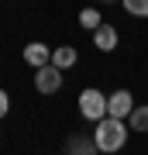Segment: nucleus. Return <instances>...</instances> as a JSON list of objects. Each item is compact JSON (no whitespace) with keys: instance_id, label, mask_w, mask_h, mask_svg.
Wrapping results in <instances>:
<instances>
[{"instance_id":"f8f14e48","label":"nucleus","mask_w":148,"mask_h":155,"mask_svg":"<svg viewBox=\"0 0 148 155\" xmlns=\"http://www.w3.org/2000/svg\"><path fill=\"white\" fill-rule=\"evenodd\" d=\"M7 110H11V97H7V93H4V90H0V117H4Z\"/></svg>"},{"instance_id":"f03ea898","label":"nucleus","mask_w":148,"mask_h":155,"mask_svg":"<svg viewBox=\"0 0 148 155\" xmlns=\"http://www.w3.org/2000/svg\"><path fill=\"white\" fill-rule=\"evenodd\" d=\"M79 114L86 117V121H97L100 124L107 117V97L100 93V90H93V86L83 90V93H79Z\"/></svg>"},{"instance_id":"39448f33","label":"nucleus","mask_w":148,"mask_h":155,"mask_svg":"<svg viewBox=\"0 0 148 155\" xmlns=\"http://www.w3.org/2000/svg\"><path fill=\"white\" fill-rule=\"evenodd\" d=\"M97 141L90 138V134H72L66 141V155H97Z\"/></svg>"},{"instance_id":"9b49d317","label":"nucleus","mask_w":148,"mask_h":155,"mask_svg":"<svg viewBox=\"0 0 148 155\" xmlns=\"http://www.w3.org/2000/svg\"><path fill=\"white\" fill-rule=\"evenodd\" d=\"M124 11L134 17H148V0H124Z\"/></svg>"},{"instance_id":"9d476101","label":"nucleus","mask_w":148,"mask_h":155,"mask_svg":"<svg viewBox=\"0 0 148 155\" xmlns=\"http://www.w3.org/2000/svg\"><path fill=\"white\" fill-rule=\"evenodd\" d=\"M79 24H83L86 31H97V28H100V11H93V7H86V11L79 14Z\"/></svg>"},{"instance_id":"7ed1b4c3","label":"nucleus","mask_w":148,"mask_h":155,"mask_svg":"<svg viewBox=\"0 0 148 155\" xmlns=\"http://www.w3.org/2000/svg\"><path fill=\"white\" fill-rule=\"evenodd\" d=\"M134 114V97L127 93V90H117V93L107 97V117H114V121H124V117Z\"/></svg>"},{"instance_id":"1a4fd4ad","label":"nucleus","mask_w":148,"mask_h":155,"mask_svg":"<svg viewBox=\"0 0 148 155\" xmlns=\"http://www.w3.org/2000/svg\"><path fill=\"white\" fill-rule=\"evenodd\" d=\"M127 121H131L134 131H148V104L145 107H134V114L127 117Z\"/></svg>"},{"instance_id":"20e7f679","label":"nucleus","mask_w":148,"mask_h":155,"mask_svg":"<svg viewBox=\"0 0 148 155\" xmlns=\"http://www.w3.org/2000/svg\"><path fill=\"white\" fill-rule=\"evenodd\" d=\"M35 86H38V93H55V90L62 86V72L55 66H45L35 72Z\"/></svg>"},{"instance_id":"423d86ee","label":"nucleus","mask_w":148,"mask_h":155,"mask_svg":"<svg viewBox=\"0 0 148 155\" xmlns=\"http://www.w3.org/2000/svg\"><path fill=\"white\" fill-rule=\"evenodd\" d=\"M24 59L31 62L35 69H45V66H52V52L45 48L41 41H31V45H28V48H24Z\"/></svg>"},{"instance_id":"6e6552de","label":"nucleus","mask_w":148,"mask_h":155,"mask_svg":"<svg viewBox=\"0 0 148 155\" xmlns=\"http://www.w3.org/2000/svg\"><path fill=\"white\" fill-rule=\"evenodd\" d=\"M52 66L55 69H69V66H76V48H72V45H62V48H55L52 52Z\"/></svg>"},{"instance_id":"f257e3e1","label":"nucleus","mask_w":148,"mask_h":155,"mask_svg":"<svg viewBox=\"0 0 148 155\" xmlns=\"http://www.w3.org/2000/svg\"><path fill=\"white\" fill-rule=\"evenodd\" d=\"M93 141H97L100 152H121L124 141H127V127H124V121L104 117V121L97 124V131H93Z\"/></svg>"},{"instance_id":"0eeeda50","label":"nucleus","mask_w":148,"mask_h":155,"mask_svg":"<svg viewBox=\"0 0 148 155\" xmlns=\"http://www.w3.org/2000/svg\"><path fill=\"white\" fill-rule=\"evenodd\" d=\"M93 45L100 52H110L117 45V28H110V24H100V28L93 31Z\"/></svg>"}]
</instances>
